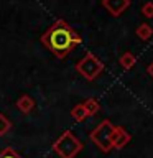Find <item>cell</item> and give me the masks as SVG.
I'll list each match as a JSON object with an SVG mask.
<instances>
[{"mask_svg": "<svg viewBox=\"0 0 153 158\" xmlns=\"http://www.w3.org/2000/svg\"><path fill=\"white\" fill-rule=\"evenodd\" d=\"M132 140V135L128 133L123 127H115L114 128V135H112V148L120 150L125 145H128V142Z\"/></svg>", "mask_w": 153, "mask_h": 158, "instance_id": "8992f818", "label": "cell"}, {"mask_svg": "<svg viewBox=\"0 0 153 158\" xmlns=\"http://www.w3.org/2000/svg\"><path fill=\"white\" fill-rule=\"evenodd\" d=\"M10 128H12V122L8 120L7 115H3V114H0V135H5Z\"/></svg>", "mask_w": 153, "mask_h": 158, "instance_id": "7c38bea8", "label": "cell"}, {"mask_svg": "<svg viewBox=\"0 0 153 158\" xmlns=\"http://www.w3.org/2000/svg\"><path fill=\"white\" fill-rule=\"evenodd\" d=\"M82 106L86 107L87 115H94V114H97L99 109H101V104H99V101H97V99H94V97L86 99V101L82 102Z\"/></svg>", "mask_w": 153, "mask_h": 158, "instance_id": "8fae6325", "label": "cell"}, {"mask_svg": "<svg viewBox=\"0 0 153 158\" xmlns=\"http://www.w3.org/2000/svg\"><path fill=\"white\" fill-rule=\"evenodd\" d=\"M76 71L87 81H94L104 71V64L94 53H87L81 61L76 64Z\"/></svg>", "mask_w": 153, "mask_h": 158, "instance_id": "277c9868", "label": "cell"}, {"mask_svg": "<svg viewBox=\"0 0 153 158\" xmlns=\"http://www.w3.org/2000/svg\"><path fill=\"white\" fill-rule=\"evenodd\" d=\"M114 128L115 125H112L110 120H102L99 125L91 132V140L101 152L109 153L112 150V135H114Z\"/></svg>", "mask_w": 153, "mask_h": 158, "instance_id": "3957f363", "label": "cell"}, {"mask_svg": "<svg viewBox=\"0 0 153 158\" xmlns=\"http://www.w3.org/2000/svg\"><path fill=\"white\" fill-rule=\"evenodd\" d=\"M147 73H148V76H150V77H153V61L147 66Z\"/></svg>", "mask_w": 153, "mask_h": 158, "instance_id": "9a60e30c", "label": "cell"}, {"mask_svg": "<svg viewBox=\"0 0 153 158\" xmlns=\"http://www.w3.org/2000/svg\"><path fill=\"white\" fill-rule=\"evenodd\" d=\"M135 33H137V36L140 38L142 41H148V40L151 38V35H153V28L148 23H140L137 27Z\"/></svg>", "mask_w": 153, "mask_h": 158, "instance_id": "ba28073f", "label": "cell"}, {"mask_svg": "<svg viewBox=\"0 0 153 158\" xmlns=\"http://www.w3.org/2000/svg\"><path fill=\"white\" fill-rule=\"evenodd\" d=\"M17 107H18V110L20 112H23V114H30L35 109V101L30 96H27V94H23V96H20L18 97V101H17Z\"/></svg>", "mask_w": 153, "mask_h": 158, "instance_id": "52a82bcc", "label": "cell"}, {"mask_svg": "<svg viewBox=\"0 0 153 158\" xmlns=\"http://www.w3.org/2000/svg\"><path fill=\"white\" fill-rule=\"evenodd\" d=\"M71 117H72L76 122H84L89 115H87L86 107H84L82 104H77V106H74V107H72V110H71Z\"/></svg>", "mask_w": 153, "mask_h": 158, "instance_id": "9c48e42d", "label": "cell"}, {"mask_svg": "<svg viewBox=\"0 0 153 158\" xmlns=\"http://www.w3.org/2000/svg\"><path fill=\"white\" fill-rule=\"evenodd\" d=\"M53 150L59 158H74L82 150V143L72 132H63L61 137L53 143Z\"/></svg>", "mask_w": 153, "mask_h": 158, "instance_id": "7a4b0ae2", "label": "cell"}, {"mask_svg": "<svg viewBox=\"0 0 153 158\" xmlns=\"http://www.w3.org/2000/svg\"><path fill=\"white\" fill-rule=\"evenodd\" d=\"M135 61H137V58H135V54H132V53H123L120 58H118V63H120V66L123 69H132L133 66H135Z\"/></svg>", "mask_w": 153, "mask_h": 158, "instance_id": "30bf717a", "label": "cell"}, {"mask_svg": "<svg viewBox=\"0 0 153 158\" xmlns=\"http://www.w3.org/2000/svg\"><path fill=\"white\" fill-rule=\"evenodd\" d=\"M41 44H44L58 59H64L77 44L82 43V38L72 30L66 20H56L39 38Z\"/></svg>", "mask_w": 153, "mask_h": 158, "instance_id": "6da1fadb", "label": "cell"}, {"mask_svg": "<svg viewBox=\"0 0 153 158\" xmlns=\"http://www.w3.org/2000/svg\"><path fill=\"white\" fill-rule=\"evenodd\" d=\"M102 7L114 17H120L130 7V0H102Z\"/></svg>", "mask_w": 153, "mask_h": 158, "instance_id": "5b68a950", "label": "cell"}, {"mask_svg": "<svg viewBox=\"0 0 153 158\" xmlns=\"http://www.w3.org/2000/svg\"><path fill=\"white\" fill-rule=\"evenodd\" d=\"M0 158H23L18 152H15L13 148H5V150L0 152Z\"/></svg>", "mask_w": 153, "mask_h": 158, "instance_id": "4fadbf2b", "label": "cell"}, {"mask_svg": "<svg viewBox=\"0 0 153 158\" xmlns=\"http://www.w3.org/2000/svg\"><path fill=\"white\" fill-rule=\"evenodd\" d=\"M142 13L147 18H153V2H145L142 7Z\"/></svg>", "mask_w": 153, "mask_h": 158, "instance_id": "5bb4252c", "label": "cell"}]
</instances>
